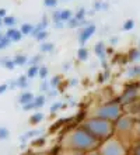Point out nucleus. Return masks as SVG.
Listing matches in <instances>:
<instances>
[{
    "label": "nucleus",
    "instance_id": "34",
    "mask_svg": "<svg viewBox=\"0 0 140 155\" xmlns=\"http://www.w3.org/2000/svg\"><path fill=\"white\" fill-rule=\"evenodd\" d=\"M62 107H63V104H62V103H55V104H52V106H51V111H52V114L53 113H56V111L59 110V109H62Z\"/></svg>",
    "mask_w": 140,
    "mask_h": 155
},
{
    "label": "nucleus",
    "instance_id": "25",
    "mask_svg": "<svg viewBox=\"0 0 140 155\" xmlns=\"http://www.w3.org/2000/svg\"><path fill=\"white\" fill-rule=\"evenodd\" d=\"M39 78L42 81H46V78H48V68L46 66H39Z\"/></svg>",
    "mask_w": 140,
    "mask_h": 155
},
{
    "label": "nucleus",
    "instance_id": "32",
    "mask_svg": "<svg viewBox=\"0 0 140 155\" xmlns=\"http://www.w3.org/2000/svg\"><path fill=\"white\" fill-rule=\"evenodd\" d=\"M8 137V130L4 127H0V140H4Z\"/></svg>",
    "mask_w": 140,
    "mask_h": 155
},
{
    "label": "nucleus",
    "instance_id": "30",
    "mask_svg": "<svg viewBox=\"0 0 140 155\" xmlns=\"http://www.w3.org/2000/svg\"><path fill=\"white\" fill-rule=\"evenodd\" d=\"M49 82L48 81H42V83H41V86H39V90L41 92H48L49 90Z\"/></svg>",
    "mask_w": 140,
    "mask_h": 155
},
{
    "label": "nucleus",
    "instance_id": "35",
    "mask_svg": "<svg viewBox=\"0 0 140 155\" xmlns=\"http://www.w3.org/2000/svg\"><path fill=\"white\" fill-rule=\"evenodd\" d=\"M44 4L46 7H55L58 4V0H44Z\"/></svg>",
    "mask_w": 140,
    "mask_h": 155
},
{
    "label": "nucleus",
    "instance_id": "9",
    "mask_svg": "<svg viewBox=\"0 0 140 155\" xmlns=\"http://www.w3.org/2000/svg\"><path fill=\"white\" fill-rule=\"evenodd\" d=\"M94 51H95L97 57H98V58L101 59V61H102L104 66L107 68V64H105V54H107V51H105V45H104V42H97L95 47H94Z\"/></svg>",
    "mask_w": 140,
    "mask_h": 155
},
{
    "label": "nucleus",
    "instance_id": "7",
    "mask_svg": "<svg viewBox=\"0 0 140 155\" xmlns=\"http://www.w3.org/2000/svg\"><path fill=\"white\" fill-rule=\"evenodd\" d=\"M137 96V89L136 87H129L123 92V94L120 96V103L123 104H128V103H132Z\"/></svg>",
    "mask_w": 140,
    "mask_h": 155
},
{
    "label": "nucleus",
    "instance_id": "45",
    "mask_svg": "<svg viewBox=\"0 0 140 155\" xmlns=\"http://www.w3.org/2000/svg\"><path fill=\"white\" fill-rule=\"evenodd\" d=\"M136 155H140V145L137 147V150H136Z\"/></svg>",
    "mask_w": 140,
    "mask_h": 155
},
{
    "label": "nucleus",
    "instance_id": "6",
    "mask_svg": "<svg viewBox=\"0 0 140 155\" xmlns=\"http://www.w3.org/2000/svg\"><path fill=\"white\" fill-rule=\"evenodd\" d=\"M104 155H123V150L116 141H111L105 145Z\"/></svg>",
    "mask_w": 140,
    "mask_h": 155
},
{
    "label": "nucleus",
    "instance_id": "8",
    "mask_svg": "<svg viewBox=\"0 0 140 155\" xmlns=\"http://www.w3.org/2000/svg\"><path fill=\"white\" fill-rule=\"evenodd\" d=\"M4 35L11 41V42H17V41H20L21 38H23V34H21L20 30H16V28H13V27L11 28H8Z\"/></svg>",
    "mask_w": 140,
    "mask_h": 155
},
{
    "label": "nucleus",
    "instance_id": "13",
    "mask_svg": "<svg viewBox=\"0 0 140 155\" xmlns=\"http://www.w3.org/2000/svg\"><path fill=\"white\" fill-rule=\"evenodd\" d=\"M45 102H46V96H44V94H41V96H35V99L32 100L35 109H41V107L45 104Z\"/></svg>",
    "mask_w": 140,
    "mask_h": 155
},
{
    "label": "nucleus",
    "instance_id": "17",
    "mask_svg": "<svg viewBox=\"0 0 140 155\" xmlns=\"http://www.w3.org/2000/svg\"><path fill=\"white\" fill-rule=\"evenodd\" d=\"M42 120H44V114L39 113V111H38V113H34V114L30 117V123H31V124H38V123H41Z\"/></svg>",
    "mask_w": 140,
    "mask_h": 155
},
{
    "label": "nucleus",
    "instance_id": "20",
    "mask_svg": "<svg viewBox=\"0 0 140 155\" xmlns=\"http://www.w3.org/2000/svg\"><path fill=\"white\" fill-rule=\"evenodd\" d=\"M77 57H79V59H80V61H87V58H88V49L84 48V47H81V48L77 51Z\"/></svg>",
    "mask_w": 140,
    "mask_h": 155
},
{
    "label": "nucleus",
    "instance_id": "28",
    "mask_svg": "<svg viewBox=\"0 0 140 155\" xmlns=\"http://www.w3.org/2000/svg\"><path fill=\"white\" fill-rule=\"evenodd\" d=\"M42 59H44V55H36V57L31 58L28 62H30V65H38L39 61H42Z\"/></svg>",
    "mask_w": 140,
    "mask_h": 155
},
{
    "label": "nucleus",
    "instance_id": "19",
    "mask_svg": "<svg viewBox=\"0 0 140 155\" xmlns=\"http://www.w3.org/2000/svg\"><path fill=\"white\" fill-rule=\"evenodd\" d=\"M53 48H55V45L52 42H42L39 45L41 52H51V51H53Z\"/></svg>",
    "mask_w": 140,
    "mask_h": 155
},
{
    "label": "nucleus",
    "instance_id": "21",
    "mask_svg": "<svg viewBox=\"0 0 140 155\" xmlns=\"http://www.w3.org/2000/svg\"><path fill=\"white\" fill-rule=\"evenodd\" d=\"M17 23V20H16V17H13V16H6L3 18V24H6L8 27V28H11L13 25Z\"/></svg>",
    "mask_w": 140,
    "mask_h": 155
},
{
    "label": "nucleus",
    "instance_id": "39",
    "mask_svg": "<svg viewBox=\"0 0 140 155\" xmlns=\"http://www.w3.org/2000/svg\"><path fill=\"white\" fill-rule=\"evenodd\" d=\"M7 89H8V83H3V85H0V94H3Z\"/></svg>",
    "mask_w": 140,
    "mask_h": 155
},
{
    "label": "nucleus",
    "instance_id": "10",
    "mask_svg": "<svg viewBox=\"0 0 140 155\" xmlns=\"http://www.w3.org/2000/svg\"><path fill=\"white\" fill-rule=\"evenodd\" d=\"M46 27H48V20L44 17V20L42 21H39L36 25H34V30H32V33H31V35L32 37H36L38 34L41 33V31H45L46 30Z\"/></svg>",
    "mask_w": 140,
    "mask_h": 155
},
{
    "label": "nucleus",
    "instance_id": "44",
    "mask_svg": "<svg viewBox=\"0 0 140 155\" xmlns=\"http://www.w3.org/2000/svg\"><path fill=\"white\" fill-rule=\"evenodd\" d=\"M76 83H77L76 79H73V81H70V85H76Z\"/></svg>",
    "mask_w": 140,
    "mask_h": 155
},
{
    "label": "nucleus",
    "instance_id": "33",
    "mask_svg": "<svg viewBox=\"0 0 140 155\" xmlns=\"http://www.w3.org/2000/svg\"><path fill=\"white\" fill-rule=\"evenodd\" d=\"M133 27H135V21L133 20H128L123 24V30H126V31H128V30H132Z\"/></svg>",
    "mask_w": 140,
    "mask_h": 155
},
{
    "label": "nucleus",
    "instance_id": "27",
    "mask_svg": "<svg viewBox=\"0 0 140 155\" xmlns=\"http://www.w3.org/2000/svg\"><path fill=\"white\" fill-rule=\"evenodd\" d=\"M130 61H139L140 59V49H133L130 52Z\"/></svg>",
    "mask_w": 140,
    "mask_h": 155
},
{
    "label": "nucleus",
    "instance_id": "36",
    "mask_svg": "<svg viewBox=\"0 0 140 155\" xmlns=\"http://www.w3.org/2000/svg\"><path fill=\"white\" fill-rule=\"evenodd\" d=\"M59 82H60V76H55L52 81L49 82V85L52 86V87H56V86L59 85Z\"/></svg>",
    "mask_w": 140,
    "mask_h": 155
},
{
    "label": "nucleus",
    "instance_id": "26",
    "mask_svg": "<svg viewBox=\"0 0 140 155\" xmlns=\"http://www.w3.org/2000/svg\"><path fill=\"white\" fill-rule=\"evenodd\" d=\"M11 44V41L8 40L7 37H6V35H4L3 38H2V40H0V51H2V49H4V48H7L8 45Z\"/></svg>",
    "mask_w": 140,
    "mask_h": 155
},
{
    "label": "nucleus",
    "instance_id": "38",
    "mask_svg": "<svg viewBox=\"0 0 140 155\" xmlns=\"http://www.w3.org/2000/svg\"><path fill=\"white\" fill-rule=\"evenodd\" d=\"M18 86H17V81H11V82H8V89H17Z\"/></svg>",
    "mask_w": 140,
    "mask_h": 155
},
{
    "label": "nucleus",
    "instance_id": "3",
    "mask_svg": "<svg viewBox=\"0 0 140 155\" xmlns=\"http://www.w3.org/2000/svg\"><path fill=\"white\" fill-rule=\"evenodd\" d=\"M120 114V106L119 103L116 102H111V103H107L104 106H101L100 109H97L95 111V117H100V118H105V120H116L119 117Z\"/></svg>",
    "mask_w": 140,
    "mask_h": 155
},
{
    "label": "nucleus",
    "instance_id": "12",
    "mask_svg": "<svg viewBox=\"0 0 140 155\" xmlns=\"http://www.w3.org/2000/svg\"><path fill=\"white\" fill-rule=\"evenodd\" d=\"M35 99V96L31 93V92H24V93H21V96H20V103L24 106V104H28V103H31L32 100Z\"/></svg>",
    "mask_w": 140,
    "mask_h": 155
},
{
    "label": "nucleus",
    "instance_id": "37",
    "mask_svg": "<svg viewBox=\"0 0 140 155\" xmlns=\"http://www.w3.org/2000/svg\"><path fill=\"white\" fill-rule=\"evenodd\" d=\"M41 131L39 130H34V131H30V133H27V135L25 137H23V140H25V138H28V137H35V135H38Z\"/></svg>",
    "mask_w": 140,
    "mask_h": 155
},
{
    "label": "nucleus",
    "instance_id": "5",
    "mask_svg": "<svg viewBox=\"0 0 140 155\" xmlns=\"http://www.w3.org/2000/svg\"><path fill=\"white\" fill-rule=\"evenodd\" d=\"M72 17L73 16L70 10H56L52 14L53 23H67Z\"/></svg>",
    "mask_w": 140,
    "mask_h": 155
},
{
    "label": "nucleus",
    "instance_id": "40",
    "mask_svg": "<svg viewBox=\"0 0 140 155\" xmlns=\"http://www.w3.org/2000/svg\"><path fill=\"white\" fill-rule=\"evenodd\" d=\"M4 17H6V10L0 8V18H4Z\"/></svg>",
    "mask_w": 140,
    "mask_h": 155
},
{
    "label": "nucleus",
    "instance_id": "42",
    "mask_svg": "<svg viewBox=\"0 0 140 155\" xmlns=\"http://www.w3.org/2000/svg\"><path fill=\"white\" fill-rule=\"evenodd\" d=\"M58 94V90H49V96H56Z\"/></svg>",
    "mask_w": 140,
    "mask_h": 155
},
{
    "label": "nucleus",
    "instance_id": "11",
    "mask_svg": "<svg viewBox=\"0 0 140 155\" xmlns=\"http://www.w3.org/2000/svg\"><path fill=\"white\" fill-rule=\"evenodd\" d=\"M132 120H130V118L129 117H122V118H119V120H118V123H116V127H118V128H119V130H128V128H130V127H132Z\"/></svg>",
    "mask_w": 140,
    "mask_h": 155
},
{
    "label": "nucleus",
    "instance_id": "16",
    "mask_svg": "<svg viewBox=\"0 0 140 155\" xmlns=\"http://www.w3.org/2000/svg\"><path fill=\"white\" fill-rule=\"evenodd\" d=\"M32 30H34V25L30 24V23H24V24L21 25L20 31H21V34H23V35H31Z\"/></svg>",
    "mask_w": 140,
    "mask_h": 155
},
{
    "label": "nucleus",
    "instance_id": "43",
    "mask_svg": "<svg viewBox=\"0 0 140 155\" xmlns=\"http://www.w3.org/2000/svg\"><path fill=\"white\" fill-rule=\"evenodd\" d=\"M116 41H118V38H116V37H114V38H111V44H115Z\"/></svg>",
    "mask_w": 140,
    "mask_h": 155
},
{
    "label": "nucleus",
    "instance_id": "29",
    "mask_svg": "<svg viewBox=\"0 0 140 155\" xmlns=\"http://www.w3.org/2000/svg\"><path fill=\"white\" fill-rule=\"evenodd\" d=\"M84 16H86V8H80V10L76 13V16L74 17H76L77 20L81 21V20H84Z\"/></svg>",
    "mask_w": 140,
    "mask_h": 155
},
{
    "label": "nucleus",
    "instance_id": "2",
    "mask_svg": "<svg viewBox=\"0 0 140 155\" xmlns=\"http://www.w3.org/2000/svg\"><path fill=\"white\" fill-rule=\"evenodd\" d=\"M72 144L74 145L76 148H81V150H86V148H91L94 147L98 141L97 137L91 134V133H88L86 128H77L76 131H73L72 133Z\"/></svg>",
    "mask_w": 140,
    "mask_h": 155
},
{
    "label": "nucleus",
    "instance_id": "23",
    "mask_svg": "<svg viewBox=\"0 0 140 155\" xmlns=\"http://www.w3.org/2000/svg\"><path fill=\"white\" fill-rule=\"evenodd\" d=\"M86 20V18H84ZM81 23H83V20H77L76 17H72L70 20L67 21V25L70 27V28H76V27H81Z\"/></svg>",
    "mask_w": 140,
    "mask_h": 155
},
{
    "label": "nucleus",
    "instance_id": "4",
    "mask_svg": "<svg viewBox=\"0 0 140 155\" xmlns=\"http://www.w3.org/2000/svg\"><path fill=\"white\" fill-rule=\"evenodd\" d=\"M94 33H95V25L91 24V23L88 25H86V27H83L81 31L79 33V41H80V44L81 45L86 44V42L94 35Z\"/></svg>",
    "mask_w": 140,
    "mask_h": 155
},
{
    "label": "nucleus",
    "instance_id": "15",
    "mask_svg": "<svg viewBox=\"0 0 140 155\" xmlns=\"http://www.w3.org/2000/svg\"><path fill=\"white\" fill-rule=\"evenodd\" d=\"M38 74H39V65H31L27 71V78L28 79H32V78H35Z\"/></svg>",
    "mask_w": 140,
    "mask_h": 155
},
{
    "label": "nucleus",
    "instance_id": "48",
    "mask_svg": "<svg viewBox=\"0 0 140 155\" xmlns=\"http://www.w3.org/2000/svg\"><path fill=\"white\" fill-rule=\"evenodd\" d=\"M139 49H140V45H139Z\"/></svg>",
    "mask_w": 140,
    "mask_h": 155
},
{
    "label": "nucleus",
    "instance_id": "24",
    "mask_svg": "<svg viewBox=\"0 0 140 155\" xmlns=\"http://www.w3.org/2000/svg\"><path fill=\"white\" fill-rule=\"evenodd\" d=\"M128 75H129L130 78L139 76V75H140V66H132V68L128 71Z\"/></svg>",
    "mask_w": 140,
    "mask_h": 155
},
{
    "label": "nucleus",
    "instance_id": "1",
    "mask_svg": "<svg viewBox=\"0 0 140 155\" xmlns=\"http://www.w3.org/2000/svg\"><path fill=\"white\" fill-rule=\"evenodd\" d=\"M84 128L91 133L94 137L97 138H104V137H108L112 133V123L109 120H105V118H100V117H92L90 120L84 123Z\"/></svg>",
    "mask_w": 140,
    "mask_h": 155
},
{
    "label": "nucleus",
    "instance_id": "22",
    "mask_svg": "<svg viewBox=\"0 0 140 155\" xmlns=\"http://www.w3.org/2000/svg\"><path fill=\"white\" fill-rule=\"evenodd\" d=\"M17 86L20 87V89H25L28 86V78L27 75L25 76H20L18 79H17Z\"/></svg>",
    "mask_w": 140,
    "mask_h": 155
},
{
    "label": "nucleus",
    "instance_id": "14",
    "mask_svg": "<svg viewBox=\"0 0 140 155\" xmlns=\"http://www.w3.org/2000/svg\"><path fill=\"white\" fill-rule=\"evenodd\" d=\"M0 64H2L6 69H10V71H13L17 66L16 62L13 61V59H8V58H3V59H0Z\"/></svg>",
    "mask_w": 140,
    "mask_h": 155
},
{
    "label": "nucleus",
    "instance_id": "47",
    "mask_svg": "<svg viewBox=\"0 0 140 155\" xmlns=\"http://www.w3.org/2000/svg\"><path fill=\"white\" fill-rule=\"evenodd\" d=\"M2 24H3V18H0V27H2Z\"/></svg>",
    "mask_w": 140,
    "mask_h": 155
},
{
    "label": "nucleus",
    "instance_id": "31",
    "mask_svg": "<svg viewBox=\"0 0 140 155\" xmlns=\"http://www.w3.org/2000/svg\"><path fill=\"white\" fill-rule=\"evenodd\" d=\"M48 35H49V33H48V31H46V30H45V31H41V33L38 34V35H36L35 38H36V40H38V41H44L45 38L48 37Z\"/></svg>",
    "mask_w": 140,
    "mask_h": 155
},
{
    "label": "nucleus",
    "instance_id": "41",
    "mask_svg": "<svg viewBox=\"0 0 140 155\" xmlns=\"http://www.w3.org/2000/svg\"><path fill=\"white\" fill-rule=\"evenodd\" d=\"M63 25H64V23H55V27H56V28H62Z\"/></svg>",
    "mask_w": 140,
    "mask_h": 155
},
{
    "label": "nucleus",
    "instance_id": "18",
    "mask_svg": "<svg viewBox=\"0 0 140 155\" xmlns=\"http://www.w3.org/2000/svg\"><path fill=\"white\" fill-rule=\"evenodd\" d=\"M13 61L16 62L17 66H23V65H25V64L28 62V58L25 57V55H16Z\"/></svg>",
    "mask_w": 140,
    "mask_h": 155
},
{
    "label": "nucleus",
    "instance_id": "46",
    "mask_svg": "<svg viewBox=\"0 0 140 155\" xmlns=\"http://www.w3.org/2000/svg\"><path fill=\"white\" fill-rule=\"evenodd\" d=\"M3 37H4V34H3V33H0V40H2Z\"/></svg>",
    "mask_w": 140,
    "mask_h": 155
}]
</instances>
